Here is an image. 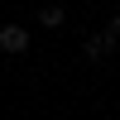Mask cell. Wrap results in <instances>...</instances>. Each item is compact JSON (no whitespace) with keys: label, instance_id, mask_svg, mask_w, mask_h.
Masks as SVG:
<instances>
[{"label":"cell","instance_id":"obj_1","mask_svg":"<svg viewBox=\"0 0 120 120\" xmlns=\"http://www.w3.org/2000/svg\"><path fill=\"white\" fill-rule=\"evenodd\" d=\"M29 29L24 24H0V53H10V58H24L29 53Z\"/></svg>","mask_w":120,"mask_h":120},{"label":"cell","instance_id":"obj_4","mask_svg":"<svg viewBox=\"0 0 120 120\" xmlns=\"http://www.w3.org/2000/svg\"><path fill=\"white\" fill-rule=\"evenodd\" d=\"M106 34H115V38H120V10H115L111 19H106Z\"/></svg>","mask_w":120,"mask_h":120},{"label":"cell","instance_id":"obj_3","mask_svg":"<svg viewBox=\"0 0 120 120\" xmlns=\"http://www.w3.org/2000/svg\"><path fill=\"white\" fill-rule=\"evenodd\" d=\"M38 24H43V29H63L67 24V10L63 5H43V10H38Z\"/></svg>","mask_w":120,"mask_h":120},{"label":"cell","instance_id":"obj_2","mask_svg":"<svg viewBox=\"0 0 120 120\" xmlns=\"http://www.w3.org/2000/svg\"><path fill=\"white\" fill-rule=\"evenodd\" d=\"M115 43H120L115 34H106V29H96V34H91V38L82 43V53H86V63H101V58H111V53H115Z\"/></svg>","mask_w":120,"mask_h":120}]
</instances>
